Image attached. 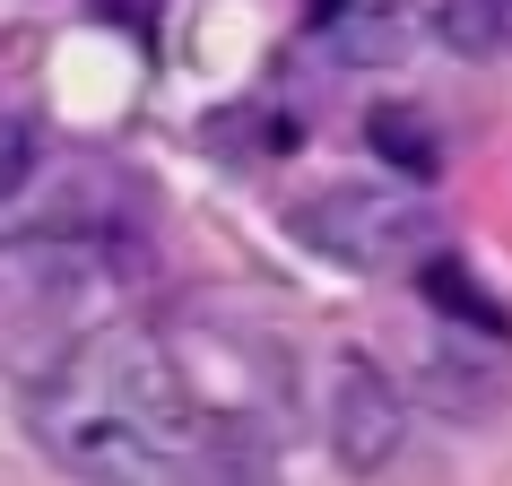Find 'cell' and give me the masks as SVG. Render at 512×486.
Returning <instances> with one entry per match:
<instances>
[{
	"label": "cell",
	"mask_w": 512,
	"mask_h": 486,
	"mask_svg": "<svg viewBox=\"0 0 512 486\" xmlns=\"http://www.w3.org/2000/svg\"><path fill=\"white\" fill-rule=\"evenodd\" d=\"M35 443L87 486H157L200 443V408L157 330L113 322L35 382Z\"/></svg>",
	"instance_id": "6da1fadb"
},
{
	"label": "cell",
	"mask_w": 512,
	"mask_h": 486,
	"mask_svg": "<svg viewBox=\"0 0 512 486\" xmlns=\"http://www.w3.org/2000/svg\"><path fill=\"white\" fill-rule=\"evenodd\" d=\"M296 235L313 243V252H330L339 270H417V261H434V243H443V217H434V200L417 183H322L313 200L296 209Z\"/></svg>",
	"instance_id": "7a4b0ae2"
},
{
	"label": "cell",
	"mask_w": 512,
	"mask_h": 486,
	"mask_svg": "<svg viewBox=\"0 0 512 486\" xmlns=\"http://www.w3.org/2000/svg\"><path fill=\"white\" fill-rule=\"evenodd\" d=\"M322 434H330V460L348 469V478H382L408 443V400L400 382L382 374L374 356H330L322 374Z\"/></svg>",
	"instance_id": "3957f363"
},
{
	"label": "cell",
	"mask_w": 512,
	"mask_h": 486,
	"mask_svg": "<svg viewBox=\"0 0 512 486\" xmlns=\"http://www.w3.org/2000/svg\"><path fill=\"white\" fill-rule=\"evenodd\" d=\"M304 44H322L330 61H391L400 44V9H374V0H348V9H313L304 18Z\"/></svg>",
	"instance_id": "277c9868"
},
{
	"label": "cell",
	"mask_w": 512,
	"mask_h": 486,
	"mask_svg": "<svg viewBox=\"0 0 512 486\" xmlns=\"http://www.w3.org/2000/svg\"><path fill=\"white\" fill-rule=\"evenodd\" d=\"M417 27H426L443 53H460V61H504L512 53V0H443Z\"/></svg>",
	"instance_id": "5b68a950"
},
{
	"label": "cell",
	"mask_w": 512,
	"mask_h": 486,
	"mask_svg": "<svg viewBox=\"0 0 512 486\" xmlns=\"http://www.w3.org/2000/svg\"><path fill=\"white\" fill-rule=\"evenodd\" d=\"M374 148L382 157H400L408 174H434V131H426V113H374Z\"/></svg>",
	"instance_id": "8992f818"
},
{
	"label": "cell",
	"mask_w": 512,
	"mask_h": 486,
	"mask_svg": "<svg viewBox=\"0 0 512 486\" xmlns=\"http://www.w3.org/2000/svg\"><path fill=\"white\" fill-rule=\"evenodd\" d=\"M35 157H44V131L27 113H0V200H18L35 183Z\"/></svg>",
	"instance_id": "52a82bcc"
},
{
	"label": "cell",
	"mask_w": 512,
	"mask_h": 486,
	"mask_svg": "<svg viewBox=\"0 0 512 486\" xmlns=\"http://www.w3.org/2000/svg\"><path fill=\"white\" fill-rule=\"evenodd\" d=\"M426 287H434V304H460V313H469L478 330H504V313H495V304H486L478 287H469V270H460V261H452V270L434 261V278H426Z\"/></svg>",
	"instance_id": "ba28073f"
}]
</instances>
